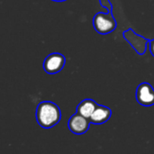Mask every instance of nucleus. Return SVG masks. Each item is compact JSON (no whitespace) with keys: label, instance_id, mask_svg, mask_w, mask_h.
<instances>
[{"label":"nucleus","instance_id":"nucleus-7","mask_svg":"<svg viewBox=\"0 0 154 154\" xmlns=\"http://www.w3.org/2000/svg\"><path fill=\"white\" fill-rule=\"evenodd\" d=\"M112 116V111L109 107L98 105L95 112L89 118L90 122L95 125H102L107 122Z\"/></svg>","mask_w":154,"mask_h":154},{"label":"nucleus","instance_id":"nucleus-10","mask_svg":"<svg viewBox=\"0 0 154 154\" xmlns=\"http://www.w3.org/2000/svg\"><path fill=\"white\" fill-rule=\"evenodd\" d=\"M149 46H150V51H151V54L154 57V39L151 40L150 43H149Z\"/></svg>","mask_w":154,"mask_h":154},{"label":"nucleus","instance_id":"nucleus-8","mask_svg":"<svg viewBox=\"0 0 154 154\" xmlns=\"http://www.w3.org/2000/svg\"><path fill=\"white\" fill-rule=\"evenodd\" d=\"M97 106H98L97 103L94 101L93 99H89V98L84 99L77 106V113L89 119L91 116L93 115V113L95 112Z\"/></svg>","mask_w":154,"mask_h":154},{"label":"nucleus","instance_id":"nucleus-3","mask_svg":"<svg viewBox=\"0 0 154 154\" xmlns=\"http://www.w3.org/2000/svg\"><path fill=\"white\" fill-rule=\"evenodd\" d=\"M123 34L124 38L130 43V45L139 55H143L146 52L147 45L151 42L150 39L144 38L143 36L135 33L134 31L131 28L125 31Z\"/></svg>","mask_w":154,"mask_h":154},{"label":"nucleus","instance_id":"nucleus-4","mask_svg":"<svg viewBox=\"0 0 154 154\" xmlns=\"http://www.w3.org/2000/svg\"><path fill=\"white\" fill-rule=\"evenodd\" d=\"M66 64V58L63 54L53 52L49 54L43 61V69L48 74L59 73Z\"/></svg>","mask_w":154,"mask_h":154},{"label":"nucleus","instance_id":"nucleus-6","mask_svg":"<svg viewBox=\"0 0 154 154\" xmlns=\"http://www.w3.org/2000/svg\"><path fill=\"white\" fill-rule=\"evenodd\" d=\"M90 124L91 122L88 118H86L77 113L69 118L68 126L72 134L80 135L86 134L88 131Z\"/></svg>","mask_w":154,"mask_h":154},{"label":"nucleus","instance_id":"nucleus-9","mask_svg":"<svg viewBox=\"0 0 154 154\" xmlns=\"http://www.w3.org/2000/svg\"><path fill=\"white\" fill-rule=\"evenodd\" d=\"M99 3L103 7H105L107 10V12H112L113 5L111 4L110 0H99Z\"/></svg>","mask_w":154,"mask_h":154},{"label":"nucleus","instance_id":"nucleus-11","mask_svg":"<svg viewBox=\"0 0 154 154\" xmlns=\"http://www.w3.org/2000/svg\"><path fill=\"white\" fill-rule=\"evenodd\" d=\"M51 1H54V2H64V1H67V0H51Z\"/></svg>","mask_w":154,"mask_h":154},{"label":"nucleus","instance_id":"nucleus-5","mask_svg":"<svg viewBox=\"0 0 154 154\" xmlns=\"http://www.w3.org/2000/svg\"><path fill=\"white\" fill-rule=\"evenodd\" d=\"M135 97L137 102L143 106L154 105V88L147 82H143L137 87Z\"/></svg>","mask_w":154,"mask_h":154},{"label":"nucleus","instance_id":"nucleus-2","mask_svg":"<svg viewBox=\"0 0 154 154\" xmlns=\"http://www.w3.org/2000/svg\"><path fill=\"white\" fill-rule=\"evenodd\" d=\"M93 26L100 34H108L114 32L117 27V22L112 12H99L93 18Z\"/></svg>","mask_w":154,"mask_h":154},{"label":"nucleus","instance_id":"nucleus-1","mask_svg":"<svg viewBox=\"0 0 154 154\" xmlns=\"http://www.w3.org/2000/svg\"><path fill=\"white\" fill-rule=\"evenodd\" d=\"M36 120L39 125L42 128L49 129L55 126L61 118L60 107L53 102H41L36 108Z\"/></svg>","mask_w":154,"mask_h":154}]
</instances>
